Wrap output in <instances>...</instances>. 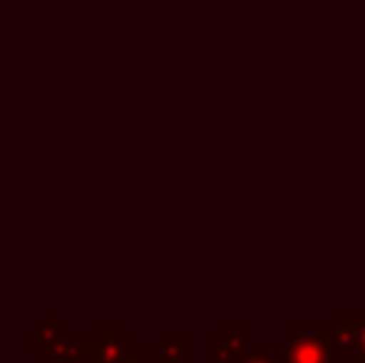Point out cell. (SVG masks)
<instances>
[{"mask_svg": "<svg viewBox=\"0 0 365 363\" xmlns=\"http://www.w3.org/2000/svg\"><path fill=\"white\" fill-rule=\"evenodd\" d=\"M92 346L95 344H75V341H63V344L53 346V349L45 351L48 361H85V359H92Z\"/></svg>", "mask_w": 365, "mask_h": 363, "instance_id": "obj_1", "label": "cell"}]
</instances>
